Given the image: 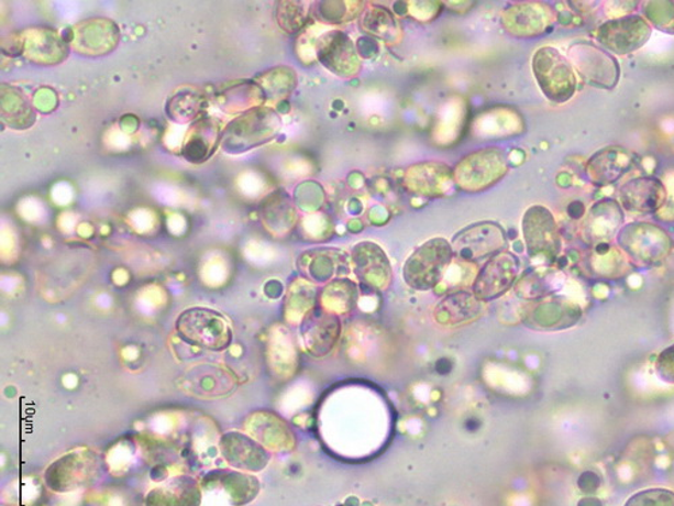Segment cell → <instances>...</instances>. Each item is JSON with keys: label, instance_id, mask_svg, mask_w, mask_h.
Wrapping results in <instances>:
<instances>
[{"label": "cell", "instance_id": "cell-45", "mask_svg": "<svg viewBox=\"0 0 674 506\" xmlns=\"http://www.w3.org/2000/svg\"><path fill=\"white\" fill-rule=\"evenodd\" d=\"M474 2H449L445 3L446 8L451 9L453 13H467L473 8Z\"/></svg>", "mask_w": 674, "mask_h": 506}, {"label": "cell", "instance_id": "cell-16", "mask_svg": "<svg viewBox=\"0 0 674 506\" xmlns=\"http://www.w3.org/2000/svg\"><path fill=\"white\" fill-rule=\"evenodd\" d=\"M556 20V11L548 3L541 2L516 3L500 14L505 32L518 38L539 37L546 33Z\"/></svg>", "mask_w": 674, "mask_h": 506}, {"label": "cell", "instance_id": "cell-17", "mask_svg": "<svg viewBox=\"0 0 674 506\" xmlns=\"http://www.w3.org/2000/svg\"><path fill=\"white\" fill-rule=\"evenodd\" d=\"M224 461L232 469L246 473H258L270 462V452L254 439L252 435L241 431H229L222 435L219 442Z\"/></svg>", "mask_w": 674, "mask_h": 506}, {"label": "cell", "instance_id": "cell-6", "mask_svg": "<svg viewBox=\"0 0 674 506\" xmlns=\"http://www.w3.org/2000/svg\"><path fill=\"white\" fill-rule=\"evenodd\" d=\"M283 128L281 118L267 107H254L229 124L223 133V147L229 153L247 152L276 139Z\"/></svg>", "mask_w": 674, "mask_h": 506}, {"label": "cell", "instance_id": "cell-14", "mask_svg": "<svg viewBox=\"0 0 674 506\" xmlns=\"http://www.w3.org/2000/svg\"><path fill=\"white\" fill-rule=\"evenodd\" d=\"M520 272L521 261L516 254L502 252L494 255L476 275L474 295L485 302L497 300L515 287Z\"/></svg>", "mask_w": 674, "mask_h": 506}, {"label": "cell", "instance_id": "cell-35", "mask_svg": "<svg viewBox=\"0 0 674 506\" xmlns=\"http://www.w3.org/2000/svg\"><path fill=\"white\" fill-rule=\"evenodd\" d=\"M554 289L556 285L545 272H529L516 284V294L530 301L545 299Z\"/></svg>", "mask_w": 674, "mask_h": 506}, {"label": "cell", "instance_id": "cell-5", "mask_svg": "<svg viewBox=\"0 0 674 506\" xmlns=\"http://www.w3.org/2000/svg\"><path fill=\"white\" fill-rule=\"evenodd\" d=\"M509 170L504 148L485 147L462 158L453 169L455 186L467 194H479L502 180Z\"/></svg>", "mask_w": 674, "mask_h": 506}, {"label": "cell", "instance_id": "cell-1", "mask_svg": "<svg viewBox=\"0 0 674 506\" xmlns=\"http://www.w3.org/2000/svg\"><path fill=\"white\" fill-rule=\"evenodd\" d=\"M455 260L452 243L433 238L417 248L405 262L402 276L411 289L426 292L438 288Z\"/></svg>", "mask_w": 674, "mask_h": 506}, {"label": "cell", "instance_id": "cell-13", "mask_svg": "<svg viewBox=\"0 0 674 506\" xmlns=\"http://www.w3.org/2000/svg\"><path fill=\"white\" fill-rule=\"evenodd\" d=\"M522 323L534 330H565L582 319L578 304L563 296H548L545 299L527 304L522 309Z\"/></svg>", "mask_w": 674, "mask_h": 506}, {"label": "cell", "instance_id": "cell-27", "mask_svg": "<svg viewBox=\"0 0 674 506\" xmlns=\"http://www.w3.org/2000/svg\"><path fill=\"white\" fill-rule=\"evenodd\" d=\"M222 129H220L217 119L200 118V121L196 122L189 130L187 141H185L183 147L184 157L189 163H206L212 156L219 142H222Z\"/></svg>", "mask_w": 674, "mask_h": 506}, {"label": "cell", "instance_id": "cell-25", "mask_svg": "<svg viewBox=\"0 0 674 506\" xmlns=\"http://www.w3.org/2000/svg\"><path fill=\"white\" fill-rule=\"evenodd\" d=\"M486 312V302L473 290H456L444 297L434 308V319L441 326L456 327L471 323Z\"/></svg>", "mask_w": 674, "mask_h": 506}, {"label": "cell", "instance_id": "cell-33", "mask_svg": "<svg viewBox=\"0 0 674 506\" xmlns=\"http://www.w3.org/2000/svg\"><path fill=\"white\" fill-rule=\"evenodd\" d=\"M189 385L190 392L205 397L223 396L234 388L229 374L211 365L195 367L189 374Z\"/></svg>", "mask_w": 674, "mask_h": 506}, {"label": "cell", "instance_id": "cell-26", "mask_svg": "<svg viewBox=\"0 0 674 506\" xmlns=\"http://www.w3.org/2000/svg\"><path fill=\"white\" fill-rule=\"evenodd\" d=\"M202 487L189 475L166 480L147 493L146 506H200Z\"/></svg>", "mask_w": 674, "mask_h": 506}, {"label": "cell", "instance_id": "cell-18", "mask_svg": "<svg viewBox=\"0 0 674 506\" xmlns=\"http://www.w3.org/2000/svg\"><path fill=\"white\" fill-rule=\"evenodd\" d=\"M352 272L363 285L374 290L390 287L393 272L389 258L377 243L365 241L356 243L351 252Z\"/></svg>", "mask_w": 674, "mask_h": 506}, {"label": "cell", "instance_id": "cell-40", "mask_svg": "<svg viewBox=\"0 0 674 506\" xmlns=\"http://www.w3.org/2000/svg\"><path fill=\"white\" fill-rule=\"evenodd\" d=\"M175 100H177L175 106H185L184 109L176 111L175 114H172L173 119H176V121H192V119H196V117L201 116V111L206 109V100L201 97V95L184 92L177 95Z\"/></svg>", "mask_w": 674, "mask_h": 506}, {"label": "cell", "instance_id": "cell-24", "mask_svg": "<svg viewBox=\"0 0 674 506\" xmlns=\"http://www.w3.org/2000/svg\"><path fill=\"white\" fill-rule=\"evenodd\" d=\"M300 267L314 283H331L352 271L351 255L339 249H316L303 253Z\"/></svg>", "mask_w": 674, "mask_h": 506}, {"label": "cell", "instance_id": "cell-42", "mask_svg": "<svg viewBox=\"0 0 674 506\" xmlns=\"http://www.w3.org/2000/svg\"><path fill=\"white\" fill-rule=\"evenodd\" d=\"M440 2H408V15L419 22H432L441 11Z\"/></svg>", "mask_w": 674, "mask_h": 506}, {"label": "cell", "instance_id": "cell-12", "mask_svg": "<svg viewBox=\"0 0 674 506\" xmlns=\"http://www.w3.org/2000/svg\"><path fill=\"white\" fill-rule=\"evenodd\" d=\"M316 57L325 69L342 79H352L362 70L361 55L354 41L336 29L320 35Z\"/></svg>", "mask_w": 674, "mask_h": 506}, {"label": "cell", "instance_id": "cell-10", "mask_svg": "<svg viewBox=\"0 0 674 506\" xmlns=\"http://www.w3.org/2000/svg\"><path fill=\"white\" fill-rule=\"evenodd\" d=\"M618 243L640 265H655L670 254L672 242L664 229L652 223H630L618 232Z\"/></svg>", "mask_w": 674, "mask_h": 506}, {"label": "cell", "instance_id": "cell-11", "mask_svg": "<svg viewBox=\"0 0 674 506\" xmlns=\"http://www.w3.org/2000/svg\"><path fill=\"white\" fill-rule=\"evenodd\" d=\"M451 243L457 261L475 264L505 252L507 238L502 226L480 222L457 232Z\"/></svg>", "mask_w": 674, "mask_h": 506}, {"label": "cell", "instance_id": "cell-44", "mask_svg": "<svg viewBox=\"0 0 674 506\" xmlns=\"http://www.w3.org/2000/svg\"><path fill=\"white\" fill-rule=\"evenodd\" d=\"M356 47L361 57L372 58L378 53V45L373 38H361Z\"/></svg>", "mask_w": 674, "mask_h": 506}, {"label": "cell", "instance_id": "cell-8", "mask_svg": "<svg viewBox=\"0 0 674 506\" xmlns=\"http://www.w3.org/2000/svg\"><path fill=\"white\" fill-rule=\"evenodd\" d=\"M652 32V25L645 16L628 14L601 23L596 30L595 38L608 53L628 56L645 46Z\"/></svg>", "mask_w": 674, "mask_h": 506}, {"label": "cell", "instance_id": "cell-30", "mask_svg": "<svg viewBox=\"0 0 674 506\" xmlns=\"http://www.w3.org/2000/svg\"><path fill=\"white\" fill-rule=\"evenodd\" d=\"M467 119V107L462 98H452L443 109H441L435 123L433 139L435 144L451 145L461 139Z\"/></svg>", "mask_w": 674, "mask_h": 506}, {"label": "cell", "instance_id": "cell-43", "mask_svg": "<svg viewBox=\"0 0 674 506\" xmlns=\"http://www.w3.org/2000/svg\"><path fill=\"white\" fill-rule=\"evenodd\" d=\"M654 367L655 373L664 383L674 384V344L661 351Z\"/></svg>", "mask_w": 674, "mask_h": 506}, {"label": "cell", "instance_id": "cell-28", "mask_svg": "<svg viewBox=\"0 0 674 506\" xmlns=\"http://www.w3.org/2000/svg\"><path fill=\"white\" fill-rule=\"evenodd\" d=\"M474 134L482 139H507L521 134L524 130L523 119L516 110L495 109L479 116L474 123Z\"/></svg>", "mask_w": 674, "mask_h": 506}, {"label": "cell", "instance_id": "cell-34", "mask_svg": "<svg viewBox=\"0 0 674 506\" xmlns=\"http://www.w3.org/2000/svg\"><path fill=\"white\" fill-rule=\"evenodd\" d=\"M365 2L356 0H339V2H314L310 8V14L319 23L325 25H343L360 18L365 10Z\"/></svg>", "mask_w": 674, "mask_h": 506}, {"label": "cell", "instance_id": "cell-29", "mask_svg": "<svg viewBox=\"0 0 674 506\" xmlns=\"http://www.w3.org/2000/svg\"><path fill=\"white\" fill-rule=\"evenodd\" d=\"M360 26L369 37L397 45L402 41V29L396 14L377 4H368L360 16Z\"/></svg>", "mask_w": 674, "mask_h": 506}, {"label": "cell", "instance_id": "cell-38", "mask_svg": "<svg viewBox=\"0 0 674 506\" xmlns=\"http://www.w3.org/2000/svg\"><path fill=\"white\" fill-rule=\"evenodd\" d=\"M266 88L264 94L267 92L272 98L284 99L294 91L297 86V77L295 70L290 68H277L273 69L270 74L266 75Z\"/></svg>", "mask_w": 674, "mask_h": 506}, {"label": "cell", "instance_id": "cell-9", "mask_svg": "<svg viewBox=\"0 0 674 506\" xmlns=\"http://www.w3.org/2000/svg\"><path fill=\"white\" fill-rule=\"evenodd\" d=\"M568 58L582 79L589 86L612 89L618 86L620 67L618 59L604 47L587 41L572 44Z\"/></svg>", "mask_w": 674, "mask_h": 506}, {"label": "cell", "instance_id": "cell-3", "mask_svg": "<svg viewBox=\"0 0 674 506\" xmlns=\"http://www.w3.org/2000/svg\"><path fill=\"white\" fill-rule=\"evenodd\" d=\"M533 75L541 92L553 103H566L575 97L577 76L570 58L553 46H542L532 58Z\"/></svg>", "mask_w": 674, "mask_h": 506}, {"label": "cell", "instance_id": "cell-2", "mask_svg": "<svg viewBox=\"0 0 674 506\" xmlns=\"http://www.w3.org/2000/svg\"><path fill=\"white\" fill-rule=\"evenodd\" d=\"M103 473V460L97 451L82 448L67 452L45 472V484L56 493H69L91 486Z\"/></svg>", "mask_w": 674, "mask_h": 506}, {"label": "cell", "instance_id": "cell-23", "mask_svg": "<svg viewBox=\"0 0 674 506\" xmlns=\"http://www.w3.org/2000/svg\"><path fill=\"white\" fill-rule=\"evenodd\" d=\"M342 331L338 315L327 312L321 307H314L302 323V337L306 346L316 356H323L335 346Z\"/></svg>", "mask_w": 674, "mask_h": 506}, {"label": "cell", "instance_id": "cell-41", "mask_svg": "<svg viewBox=\"0 0 674 506\" xmlns=\"http://www.w3.org/2000/svg\"><path fill=\"white\" fill-rule=\"evenodd\" d=\"M625 506H674V493L666 490H648L634 494Z\"/></svg>", "mask_w": 674, "mask_h": 506}, {"label": "cell", "instance_id": "cell-21", "mask_svg": "<svg viewBox=\"0 0 674 506\" xmlns=\"http://www.w3.org/2000/svg\"><path fill=\"white\" fill-rule=\"evenodd\" d=\"M636 154L620 146H608L588 160L586 172L590 183L606 187L617 183L634 168Z\"/></svg>", "mask_w": 674, "mask_h": 506}, {"label": "cell", "instance_id": "cell-15", "mask_svg": "<svg viewBox=\"0 0 674 506\" xmlns=\"http://www.w3.org/2000/svg\"><path fill=\"white\" fill-rule=\"evenodd\" d=\"M402 187L420 198H444L451 195L455 180L451 166L439 161H423L404 170Z\"/></svg>", "mask_w": 674, "mask_h": 506}, {"label": "cell", "instance_id": "cell-39", "mask_svg": "<svg viewBox=\"0 0 674 506\" xmlns=\"http://www.w3.org/2000/svg\"><path fill=\"white\" fill-rule=\"evenodd\" d=\"M318 299V289L312 284L309 282L296 283L290 292L289 308L301 315L302 318H306L314 308Z\"/></svg>", "mask_w": 674, "mask_h": 506}, {"label": "cell", "instance_id": "cell-20", "mask_svg": "<svg viewBox=\"0 0 674 506\" xmlns=\"http://www.w3.org/2000/svg\"><path fill=\"white\" fill-rule=\"evenodd\" d=\"M665 202L666 188L658 177H634L619 188V205L631 213L650 216L659 212Z\"/></svg>", "mask_w": 674, "mask_h": 506}, {"label": "cell", "instance_id": "cell-32", "mask_svg": "<svg viewBox=\"0 0 674 506\" xmlns=\"http://www.w3.org/2000/svg\"><path fill=\"white\" fill-rule=\"evenodd\" d=\"M357 296H360V290L354 282L344 277L336 278L321 292L320 307L339 317L355 308Z\"/></svg>", "mask_w": 674, "mask_h": 506}, {"label": "cell", "instance_id": "cell-19", "mask_svg": "<svg viewBox=\"0 0 674 506\" xmlns=\"http://www.w3.org/2000/svg\"><path fill=\"white\" fill-rule=\"evenodd\" d=\"M205 491L220 493L232 506L252 503L259 493V481L241 470H213L201 482Z\"/></svg>", "mask_w": 674, "mask_h": 506}, {"label": "cell", "instance_id": "cell-7", "mask_svg": "<svg viewBox=\"0 0 674 506\" xmlns=\"http://www.w3.org/2000/svg\"><path fill=\"white\" fill-rule=\"evenodd\" d=\"M522 234L529 257L552 262L562 252L563 243L556 218L544 206L529 207L522 218Z\"/></svg>", "mask_w": 674, "mask_h": 506}, {"label": "cell", "instance_id": "cell-36", "mask_svg": "<svg viewBox=\"0 0 674 506\" xmlns=\"http://www.w3.org/2000/svg\"><path fill=\"white\" fill-rule=\"evenodd\" d=\"M312 3L307 2H279L276 16L278 25L285 32L297 33L308 25Z\"/></svg>", "mask_w": 674, "mask_h": 506}, {"label": "cell", "instance_id": "cell-4", "mask_svg": "<svg viewBox=\"0 0 674 506\" xmlns=\"http://www.w3.org/2000/svg\"><path fill=\"white\" fill-rule=\"evenodd\" d=\"M176 331L189 346L202 350L223 351L232 342L229 321L208 308L195 307L184 311L176 321Z\"/></svg>", "mask_w": 674, "mask_h": 506}, {"label": "cell", "instance_id": "cell-31", "mask_svg": "<svg viewBox=\"0 0 674 506\" xmlns=\"http://www.w3.org/2000/svg\"><path fill=\"white\" fill-rule=\"evenodd\" d=\"M250 432L266 449H289L294 446V437H291L288 426L277 416L270 414L253 416Z\"/></svg>", "mask_w": 674, "mask_h": 506}, {"label": "cell", "instance_id": "cell-22", "mask_svg": "<svg viewBox=\"0 0 674 506\" xmlns=\"http://www.w3.org/2000/svg\"><path fill=\"white\" fill-rule=\"evenodd\" d=\"M623 220V208L618 201L608 199L596 201L584 220L582 235L589 243L604 245L622 229Z\"/></svg>", "mask_w": 674, "mask_h": 506}, {"label": "cell", "instance_id": "cell-37", "mask_svg": "<svg viewBox=\"0 0 674 506\" xmlns=\"http://www.w3.org/2000/svg\"><path fill=\"white\" fill-rule=\"evenodd\" d=\"M643 16L650 25L659 29L660 32L674 35V2L664 0V2H645L642 3Z\"/></svg>", "mask_w": 674, "mask_h": 506}]
</instances>
